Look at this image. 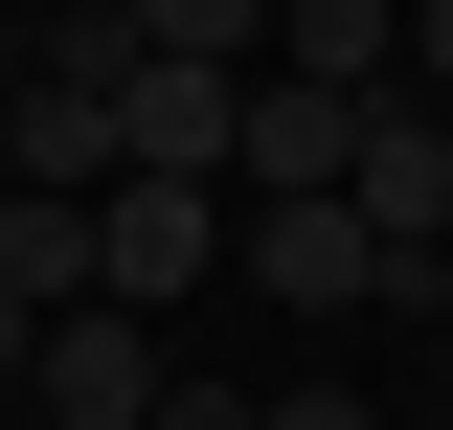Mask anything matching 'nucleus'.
<instances>
[{
    "label": "nucleus",
    "mask_w": 453,
    "mask_h": 430,
    "mask_svg": "<svg viewBox=\"0 0 453 430\" xmlns=\"http://www.w3.org/2000/svg\"><path fill=\"white\" fill-rule=\"evenodd\" d=\"M226 272H250V295H295V318H386V295H408L363 204H226Z\"/></svg>",
    "instance_id": "f257e3e1"
},
{
    "label": "nucleus",
    "mask_w": 453,
    "mask_h": 430,
    "mask_svg": "<svg viewBox=\"0 0 453 430\" xmlns=\"http://www.w3.org/2000/svg\"><path fill=\"white\" fill-rule=\"evenodd\" d=\"M204 272H226V181H91V295L113 318H159Z\"/></svg>",
    "instance_id": "f03ea898"
},
{
    "label": "nucleus",
    "mask_w": 453,
    "mask_h": 430,
    "mask_svg": "<svg viewBox=\"0 0 453 430\" xmlns=\"http://www.w3.org/2000/svg\"><path fill=\"white\" fill-rule=\"evenodd\" d=\"M159 385H181V363L113 318V295H68V318L23 340V430H159Z\"/></svg>",
    "instance_id": "7ed1b4c3"
},
{
    "label": "nucleus",
    "mask_w": 453,
    "mask_h": 430,
    "mask_svg": "<svg viewBox=\"0 0 453 430\" xmlns=\"http://www.w3.org/2000/svg\"><path fill=\"white\" fill-rule=\"evenodd\" d=\"M273 91H408V0H273Z\"/></svg>",
    "instance_id": "20e7f679"
},
{
    "label": "nucleus",
    "mask_w": 453,
    "mask_h": 430,
    "mask_svg": "<svg viewBox=\"0 0 453 430\" xmlns=\"http://www.w3.org/2000/svg\"><path fill=\"white\" fill-rule=\"evenodd\" d=\"M0 295H23V318H68V295H91V204L0 181Z\"/></svg>",
    "instance_id": "39448f33"
},
{
    "label": "nucleus",
    "mask_w": 453,
    "mask_h": 430,
    "mask_svg": "<svg viewBox=\"0 0 453 430\" xmlns=\"http://www.w3.org/2000/svg\"><path fill=\"white\" fill-rule=\"evenodd\" d=\"M159 68H273V0H113Z\"/></svg>",
    "instance_id": "423d86ee"
},
{
    "label": "nucleus",
    "mask_w": 453,
    "mask_h": 430,
    "mask_svg": "<svg viewBox=\"0 0 453 430\" xmlns=\"http://www.w3.org/2000/svg\"><path fill=\"white\" fill-rule=\"evenodd\" d=\"M408 113H453V0H408Z\"/></svg>",
    "instance_id": "0eeeda50"
},
{
    "label": "nucleus",
    "mask_w": 453,
    "mask_h": 430,
    "mask_svg": "<svg viewBox=\"0 0 453 430\" xmlns=\"http://www.w3.org/2000/svg\"><path fill=\"white\" fill-rule=\"evenodd\" d=\"M250 430H386V408H363V385H273Z\"/></svg>",
    "instance_id": "6e6552de"
},
{
    "label": "nucleus",
    "mask_w": 453,
    "mask_h": 430,
    "mask_svg": "<svg viewBox=\"0 0 453 430\" xmlns=\"http://www.w3.org/2000/svg\"><path fill=\"white\" fill-rule=\"evenodd\" d=\"M23 340H46V318H23V295H0V408H23Z\"/></svg>",
    "instance_id": "1a4fd4ad"
},
{
    "label": "nucleus",
    "mask_w": 453,
    "mask_h": 430,
    "mask_svg": "<svg viewBox=\"0 0 453 430\" xmlns=\"http://www.w3.org/2000/svg\"><path fill=\"white\" fill-rule=\"evenodd\" d=\"M0 136H23V46H0Z\"/></svg>",
    "instance_id": "9d476101"
},
{
    "label": "nucleus",
    "mask_w": 453,
    "mask_h": 430,
    "mask_svg": "<svg viewBox=\"0 0 453 430\" xmlns=\"http://www.w3.org/2000/svg\"><path fill=\"white\" fill-rule=\"evenodd\" d=\"M0 46H23V0H0Z\"/></svg>",
    "instance_id": "9b49d317"
}]
</instances>
